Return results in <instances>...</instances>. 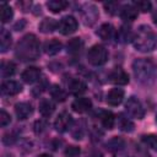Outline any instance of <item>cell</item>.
I'll use <instances>...</instances> for the list:
<instances>
[{
  "label": "cell",
  "mask_w": 157,
  "mask_h": 157,
  "mask_svg": "<svg viewBox=\"0 0 157 157\" xmlns=\"http://www.w3.org/2000/svg\"><path fill=\"white\" fill-rule=\"evenodd\" d=\"M16 56L22 61L34 60L39 56V42L34 34H26L16 45Z\"/></svg>",
  "instance_id": "1"
},
{
  "label": "cell",
  "mask_w": 157,
  "mask_h": 157,
  "mask_svg": "<svg viewBox=\"0 0 157 157\" xmlns=\"http://www.w3.org/2000/svg\"><path fill=\"white\" fill-rule=\"evenodd\" d=\"M132 71L136 80L144 85H150L155 81L157 65L151 59H136L132 63Z\"/></svg>",
  "instance_id": "2"
},
{
  "label": "cell",
  "mask_w": 157,
  "mask_h": 157,
  "mask_svg": "<svg viewBox=\"0 0 157 157\" xmlns=\"http://www.w3.org/2000/svg\"><path fill=\"white\" fill-rule=\"evenodd\" d=\"M132 44L136 50L140 52H151L157 45V36L151 29V27L142 25L139 27L136 33L132 37Z\"/></svg>",
  "instance_id": "3"
},
{
  "label": "cell",
  "mask_w": 157,
  "mask_h": 157,
  "mask_svg": "<svg viewBox=\"0 0 157 157\" xmlns=\"http://www.w3.org/2000/svg\"><path fill=\"white\" fill-rule=\"evenodd\" d=\"M88 63L94 66H101L107 63L108 60V52L107 49L101 44H94L88 49L87 53Z\"/></svg>",
  "instance_id": "4"
},
{
  "label": "cell",
  "mask_w": 157,
  "mask_h": 157,
  "mask_svg": "<svg viewBox=\"0 0 157 157\" xmlns=\"http://www.w3.org/2000/svg\"><path fill=\"white\" fill-rule=\"evenodd\" d=\"M125 109L129 115L136 119H142L145 117V109L141 104V102L136 97H130L125 103Z\"/></svg>",
  "instance_id": "5"
},
{
  "label": "cell",
  "mask_w": 157,
  "mask_h": 157,
  "mask_svg": "<svg viewBox=\"0 0 157 157\" xmlns=\"http://www.w3.org/2000/svg\"><path fill=\"white\" fill-rule=\"evenodd\" d=\"M77 26H78L77 25V21L72 16H65V17H63L58 22V29L64 36H67V34L74 33L77 29Z\"/></svg>",
  "instance_id": "6"
},
{
  "label": "cell",
  "mask_w": 157,
  "mask_h": 157,
  "mask_svg": "<svg viewBox=\"0 0 157 157\" xmlns=\"http://www.w3.org/2000/svg\"><path fill=\"white\" fill-rule=\"evenodd\" d=\"M81 16H82V20H83L85 25L91 26L98 18V11H97V9H96L94 5H92V4H85L82 6V9H81Z\"/></svg>",
  "instance_id": "7"
},
{
  "label": "cell",
  "mask_w": 157,
  "mask_h": 157,
  "mask_svg": "<svg viewBox=\"0 0 157 157\" xmlns=\"http://www.w3.org/2000/svg\"><path fill=\"white\" fill-rule=\"evenodd\" d=\"M71 124H72V117L66 113V112H63L58 115V118L55 119L54 121V128L56 131L59 132H65L67 131L70 128H71Z\"/></svg>",
  "instance_id": "8"
},
{
  "label": "cell",
  "mask_w": 157,
  "mask_h": 157,
  "mask_svg": "<svg viewBox=\"0 0 157 157\" xmlns=\"http://www.w3.org/2000/svg\"><path fill=\"white\" fill-rule=\"evenodd\" d=\"M108 78H109V81H110L112 83L119 85V86L126 85V83L129 82V76H128V74H126L123 69H120V67H114V69L109 72Z\"/></svg>",
  "instance_id": "9"
},
{
  "label": "cell",
  "mask_w": 157,
  "mask_h": 157,
  "mask_svg": "<svg viewBox=\"0 0 157 157\" xmlns=\"http://www.w3.org/2000/svg\"><path fill=\"white\" fill-rule=\"evenodd\" d=\"M15 113L20 120H25L29 118L33 113V107L28 102H20L15 105Z\"/></svg>",
  "instance_id": "10"
},
{
  "label": "cell",
  "mask_w": 157,
  "mask_h": 157,
  "mask_svg": "<svg viewBox=\"0 0 157 157\" xmlns=\"http://www.w3.org/2000/svg\"><path fill=\"white\" fill-rule=\"evenodd\" d=\"M22 91V86L16 81H5L1 85V93L5 96H15Z\"/></svg>",
  "instance_id": "11"
},
{
  "label": "cell",
  "mask_w": 157,
  "mask_h": 157,
  "mask_svg": "<svg viewBox=\"0 0 157 157\" xmlns=\"http://www.w3.org/2000/svg\"><path fill=\"white\" fill-rule=\"evenodd\" d=\"M124 98V91L121 88H112L107 94V103L109 105H119L123 102Z\"/></svg>",
  "instance_id": "12"
},
{
  "label": "cell",
  "mask_w": 157,
  "mask_h": 157,
  "mask_svg": "<svg viewBox=\"0 0 157 157\" xmlns=\"http://www.w3.org/2000/svg\"><path fill=\"white\" fill-rule=\"evenodd\" d=\"M39 76H40V70H39L38 67H34V66L27 67V69L22 72V75H21L22 80H23L26 83H34L36 81L39 80Z\"/></svg>",
  "instance_id": "13"
},
{
  "label": "cell",
  "mask_w": 157,
  "mask_h": 157,
  "mask_svg": "<svg viewBox=\"0 0 157 157\" xmlns=\"http://www.w3.org/2000/svg\"><path fill=\"white\" fill-rule=\"evenodd\" d=\"M72 109L76 112V113H85L87 110L91 109L92 107V102L90 98H85V97H81V98H77L72 102Z\"/></svg>",
  "instance_id": "14"
},
{
  "label": "cell",
  "mask_w": 157,
  "mask_h": 157,
  "mask_svg": "<svg viewBox=\"0 0 157 157\" xmlns=\"http://www.w3.org/2000/svg\"><path fill=\"white\" fill-rule=\"evenodd\" d=\"M120 17L124 20V21H128V22H131L134 21L136 17H137V10L134 5H124L121 9H120Z\"/></svg>",
  "instance_id": "15"
},
{
  "label": "cell",
  "mask_w": 157,
  "mask_h": 157,
  "mask_svg": "<svg viewBox=\"0 0 157 157\" xmlns=\"http://www.w3.org/2000/svg\"><path fill=\"white\" fill-rule=\"evenodd\" d=\"M86 83L83 81H81L80 78H72L70 82H69V91L75 94V96H78V94H82L83 92H86Z\"/></svg>",
  "instance_id": "16"
},
{
  "label": "cell",
  "mask_w": 157,
  "mask_h": 157,
  "mask_svg": "<svg viewBox=\"0 0 157 157\" xmlns=\"http://www.w3.org/2000/svg\"><path fill=\"white\" fill-rule=\"evenodd\" d=\"M61 43L58 40V39H55V38H53V39H50V40H48L45 44H44V52L48 54V55H55V54H58L60 50H61Z\"/></svg>",
  "instance_id": "17"
},
{
  "label": "cell",
  "mask_w": 157,
  "mask_h": 157,
  "mask_svg": "<svg viewBox=\"0 0 157 157\" xmlns=\"http://www.w3.org/2000/svg\"><path fill=\"white\" fill-rule=\"evenodd\" d=\"M11 43H12V39H11L10 32L5 28H1V32H0V49H1V52L2 53L7 52Z\"/></svg>",
  "instance_id": "18"
},
{
  "label": "cell",
  "mask_w": 157,
  "mask_h": 157,
  "mask_svg": "<svg viewBox=\"0 0 157 157\" xmlns=\"http://www.w3.org/2000/svg\"><path fill=\"white\" fill-rule=\"evenodd\" d=\"M82 47H83V43H82V40H81L80 38H72V39H70V40L67 42V44H66L67 53H69V54H72V55L78 54V53L81 52Z\"/></svg>",
  "instance_id": "19"
},
{
  "label": "cell",
  "mask_w": 157,
  "mask_h": 157,
  "mask_svg": "<svg viewBox=\"0 0 157 157\" xmlns=\"http://www.w3.org/2000/svg\"><path fill=\"white\" fill-rule=\"evenodd\" d=\"M55 109V105L49 99H42L39 103V113L43 117H50Z\"/></svg>",
  "instance_id": "20"
},
{
  "label": "cell",
  "mask_w": 157,
  "mask_h": 157,
  "mask_svg": "<svg viewBox=\"0 0 157 157\" xmlns=\"http://www.w3.org/2000/svg\"><path fill=\"white\" fill-rule=\"evenodd\" d=\"M58 28V22L53 18H44L39 25V31L43 33H50Z\"/></svg>",
  "instance_id": "21"
},
{
  "label": "cell",
  "mask_w": 157,
  "mask_h": 157,
  "mask_svg": "<svg viewBox=\"0 0 157 157\" xmlns=\"http://www.w3.org/2000/svg\"><path fill=\"white\" fill-rule=\"evenodd\" d=\"M118 126L120 130H123L125 132H131L134 130V123L129 118L124 117L123 114H120L118 117Z\"/></svg>",
  "instance_id": "22"
},
{
  "label": "cell",
  "mask_w": 157,
  "mask_h": 157,
  "mask_svg": "<svg viewBox=\"0 0 157 157\" xmlns=\"http://www.w3.org/2000/svg\"><path fill=\"white\" fill-rule=\"evenodd\" d=\"M13 16V11L10 7V5H7L6 2H1L0 5V17H1V22L6 23L9 22Z\"/></svg>",
  "instance_id": "23"
},
{
  "label": "cell",
  "mask_w": 157,
  "mask_h": 157,
  "mask_svg": "<svg viewBox=\"0 0 157 157\" xmlns=\"http://www.w3.org/2000/svg\"><path fill=\"white\" fill-rule=\"evenodd\" d=\"M101 123L105 129H113L114 123H115V118L114 114L112 112H102L101 114Z\"/></svg>",
  "instance_id": "24"
},
{
  "label": "cell",
  "mask_w": 157,
  "mask_h": 157,
  "mask_svg": "<svg viewBox=\"0 0 157 157\" xmlns=\"http://www.w3.org/2000/svg\"><path fill=\"white\" fill-rule=\"evenodd\" d=\"M67 2L66 1H64V0H50V1H48L47 2V6H48V9L52 11V12H60V11H63V10H65L66 7H67Z\"/></svg>",
  "instance_id": "25"
},
{
  "label": "cell",
  "mask_w": 157,
  "mask_h": 157,
  "mask_svg": "<svg viewBox=\"0 0 157 157\" xmlns=\"http://www.w3.org/2000/svg\"><path fill=\"white\" fill-rule=\"evenodd\" d=\"M113 32H114V29H113V26H112L110 23H103V25L99 27V29L97 31V34H98L102 39L108 40V39L112 38Z\"/></svg>",
  "instance_id": "26"
},
{
  "label": "cell",
  "mask_w": 157,
  "mask_h": 157,
  "mask_svg": "<svg viewBox=\"0 0 157 157\" xmlns=\"http://www.w3.org/2000/svg\"><path fill=\"white\" fill-rule=\"evenodd\" d=\"M15 70H16V65H15L12 61H2V63H1L0 72H1V76H2L4 78L12 76V75L15 74Z\"/></svg>",
  "instance_id": "27"
},
{
  "label": "cell",
  "mask_w": 157,
  "mask_h": 157,
  "mask_svg": "<svg viewBox=\"0 0 157 157\" xmlns=\"http://www.w3.org/2000/svg\"><path fill=\"white\" fill-rule=\"evenodd\" d=\"M50 94L52 97L58 101V102H64L66 99V92L58 85H54L52 88H50Z\"/></svg>",
  "instance_id": "28"
},
{
  "label": "cell",
  "mask_w": 157,
  "mask_h": 157,
  "mask_svg": "<svg viewBox=\"0 0 157 157\" xmlns=\"http://www.w3.org/2000/svg\"><path fill=\"white\" fill-rule=\"evenodd\" d=\"M132 37H134V34H131V31L129 27H121L117 33V40H119L121 43H125L129 39H132Z\"/></svg>",
  "instance_id": "29"
},
{
  "label": "cell",
  "mask_w": 157,
  "mask_h": 157,
  "mask_svg": "<svg viewBox=\"0 0 157 157\" xmlns=\"http://www.w3.org/2000/svg\"><path fill=\"white\" fill-rule=\"evenodd\" d=\"M142 141H144V144H145L148 148L157 151V135H156V134L144 135V136H142Z\"/></svg>",
  "instance_id": "30"
},
{
  "label": "cell",
  "mask_w": 157,
  "mask_h": 157,
  "mask_svg": "<svg viewBox=\"0 0 157 157\" xmlns=\"http://www.w3.org/2000/svg\"><path fill=\"white\" fill-rule=\"evenodd\" d=\"M107 147L110 150V151H118L120 150L121 147H124V141L119 137H113L110 141H108L107 144Z\"/></svg>",
  "instance_id": "31"
},
{
  "label": "cell",
  "mask_w": 157,
  "mask_h": 157,
  "mask_svg": "<svg viewBox=\"0 0 157 157\" xmlns=\"http://www.w3.org/2000/svg\"><path fill=\"white\" fill-rule=\"evenodd\" d=\"M134 6L136 7V10H140L142 12H147L151 10V2L146 1V0H140V1H135Z\"/></svg>",
  "instance_id": "32"
},
{
  "label": "cell",
  "mask_w": 157,
  "mask_h": 157,
  "mask_svg": "<svg viewBox=\"0 0 157 157\" xmlns=\"http://www.w3.org/2000/svg\"><path fill=\"white\" fill-rule=\"evenodd\" d=\"M104 9L110 15H115L118 12V9H119V4L118 2H104Z\"/></svg>",
  "instance_id": "33"
},
{
  "label": "cell",
  "mask_w": 157,
  "mask_h": 157,
  "mask_svg": "<svg viewBox=\"0 0 157 157\" xmlns=\"http://www.w3.org/2000/svg\"><path fill=\"white\" fill-rule=\"evenodd\" d=\"M10 121H11V117H10V114L6 113L5 110H1V112H0V125H1L2 128H5L6 125L10 124Z\"/></svg>",
  "instance_id": "34"
},
{
  "label": "cell",
  "mask_w": 157,
  "mask_h": 157,
  "mask_svg": "<svg viewBox=\"0 0 157 157\" xmlns=\"http://www.w3.org/2000/svg\"><path fill=\"white\" fill-rule=\"evenodd\" d=\"M78 153H80V148H77V147H75V146H70V147L65 151V155L69 156V157H76Z\"/></svg>",
  "instance_id": "35"
},
{
  "label": "cell",
  "mask_w": 157,
  "mask_h": 157,
  "mask_svg": "<svg viewBox=\"0 0 157 157\" xmlns=\"http://www.w3.org/2000/svg\"><path fill=\"white\" fill-rule=\"evenodd\" d=\"M44 129H45V123H43V121H40V120L36 123V129H34V130H36L37 134H38V132H42Z\"/></svg>",
  "instance_id": "36"
},
{
  "label": "cell",
  "mask_w": 157,
  "mask_h": 157,
  "mask_svg": "<svg viewBox=\"0 0 157 157\" xmlns=\"http://www.w3.org/2000/svg\"><path fill=\"white\" fill-rule=\"evenodd\" d=\"M38 157H52L50 155H47V153H43V155H39Z\"/></svg>",
  "instance_id": "37"
},
{
  "label": "cell",
  "mask_w": 157,
  "mask_h": 157,
  "mask_svg": "<svg viewBox=\"0 0 157 157\" xmlns=\"http://www.w3.org/2000/svg\"><path fill=\"white\" fill-rule=\"evenodd\" d=\"M153 22H155V25L157 26V15H155V16H153Z\"/></svg>",
  "instance_id": "38"
},
{
  "label": "cell",
  "mask_w": 157,
  "mask_h": 157,
  "mask_svg": "<svg viewBox=\"0 0 157 157\" xmlns=\"http://www.w3.org/2000/svg\"><path fill=\"white\" fill-rule=\"evenodd\" d=\"M156 121H157V117H156Z\"/></svg>",
  "instance_id": "39"
}]
</instances>
